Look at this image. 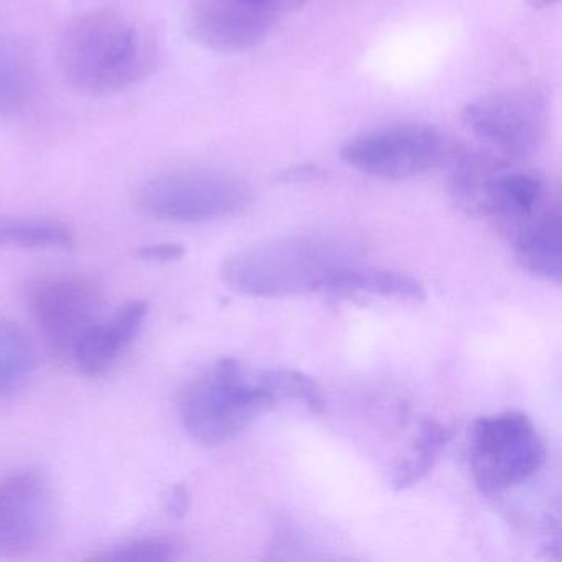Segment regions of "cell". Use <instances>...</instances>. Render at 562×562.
Instances as JSON below:
<instances>
[{
  "mask_svg": "<svg viewBox=\"0 0 562 562\" xmlns=\"http://www.w3.org/2000/svg\"><path fill=\"white\" fill-rule=\"evenodd\" d=\"M558 2L559 0H528V4L531 5L532 9H538V11L552 8V5L558 4Z\"/></svg>",
  "mask_w": 562,
  "mask_h": 562,
  "instance_id": "cb8c5ba5",
  "label": "cell"
},
{
  "mask_svg": "<svg viewBox=\"0 0 562 562\" xmlns=\"http://www.w3.org/2000/svg\"><path fill=\"white\" fill-rule=\"evenodd\" d=\"M27 78L18 61L0 54V113L14 110L24 98Z\"/></svg>",
  "mask_w": 562,
  "mask_h": 562,
  "instance_id": "d6986e66",
  "label": "cell"
},
{
  "mask_svg": "<svg viewBox=\"0 0 562 562\" xmlns=\"http://www.w3.org/2000/svg\"><path fill=\"white\" fill-rule=\"evenodd\" d=\"M55 493L38 469L12 473L0 482V558L27 554L50 538Z\"/></svg>",
  "mask_w": 562,
  "mask_h": 562,
  "instance_id": "9c48e42d",
  "label": "cell"
},
{
  "mask_svg": "<svg viewBox=\"0 0 562 562\" xmlns=\"http://www.w3.org/2000/svg\"><path fill=\"white\" fill-rule=\"evenodd\" d=\"M246 2L278 19L281 14L297 11L307 0H246Z\"/></svg>",
  "mask_w": 562,
  "mask_h": 562,
  "instance_id": "7402d4cb",
  "label": "cell"
},
{
  "mask_svg": "<svg viewBox=\"0 0 562 562\" xmlns=\"http://www.w3.org/2000/svg\"><path fill=\"white\" fill-rule=\"evenodd\" d=\"M276 18L246 0H195L190 31L203 47L220 54H241L258 47Z\"/></svg>",
  "mask_w": 562,
  "mask_h": 562,
  "instance_id": "30bf717a",
  "label": "cell"
},
{
  "mask_svg": "<svg viewBox=\"0 0 562 562\" xmlns=\"http://www.w3.org/2000/svg\"><path fill=\"white\" fill-rule=\"evenodd\" d=\"M147 312L149 304L146 301H133L110 321H98L81 338L71 363L88 376L108 373L121 353L136 340Z\"/></svg>",
  "mask_w": 562,
  "mask_h": 562,
  "instance_id": "8fae6325",
  "label": "cell"
},
{
  "mask_svg": "<svg viewBox=\"0 0 562 562\" xmlns=\"http://www.w3.org/2000/svg\"><path fill=\"white\" fill-rule=\"evenodd\" d=\"M74 246V228L60 220L0 215V248L71 249Z\"/></svg>",
  "mask_w": 562,
  "mask_h": 562,
  "instance_id": "5bb4252c",
  "label": "cell"
},
{
  "mask_svg": "<svg viewBox=\"0 0 562 562\" xmlns=\"http://www.w3.org/2000/svg\"><path fill=\"white\" fill-rule=\"evenodd\" d=\"M103 291L90 276L45 278L32 285L29 307L54 357L71 363L83 335L100 321Z\"/></svg>",
  "mask_w": 562,
  "mask_h": 562,
  "instance_id": "ba28073f",
  "label": "cell"
},
{
  "mask_svg": "<svg viewBox=\"0 0 562 562\" xmlns=\"http://www.w3.org/2000/svg\"><path fill=\"white\" fill-rule=\"evenodd\" d=\"M35 348L25 328L9 317H0V401L9 400L31 380Z\"/></svg>",
  "mask_w": 562,
  "mask_h": 562,
  "instance_id": "9a60e30c",
  "label": "cell"
},
{
  "mask_svg": "<svg viewBox=\"0 0 562 562\" xmlns=\"http://www.w3.org/2000/svg\"><path fill=\"white\" fill-rule=\"evenodd\" d=\"M186 255V248L177 243H159V245H147L137 251V256L149 262H172L179 261Z\"/></svg>",
  "mask_w": 562,
  "mask_h": 562,
  "instance_id": "ffe728a7",
  "label": "cell"
},
{
  "mask_svg": "<svg viewBox=\"0 0 562 562\" xmlns=\"http://www.w3.org/2000/svg\"><path fill=\"white\" fill-rule=\"evenodd\" d=\"M164 508L170 518L182 519L190 508L189 490L183 485L170 486L164 495Z\"/></svg>",
  "mask_w": 562,
  "mask_h": 562,
  "instance_id": "44dd1931",
  "label": "cell"
},
{
  "mask_svg": "<svg viewBox=\"0 0 562 562\" xmlns=\"http://www.w3.org/2000/svg\"><path fill=\"white\" fill-rule=\"evenodd\" d=\"M268 376L279 403L297 401L311 413H324V393L308 374L294 370V368H269Z\"/></svg>",
  "mask_w": 562,
  "mask_h": 562,
  "instance_id": "e0dca14e",
  "label": "cell"
},
{
  "mask_svg": "<svg viewBox=\"0 0 562 562\" xmlns=\"http://www.w3.org/2000/svg\"><path fill=\"white\" fill-rule=\"evenodd\" d=\"M463 124L498 156L519 162L538 154L548 133V101L535 87H513L467 104Z\"/></svg>",
  "mask_w": 562,
  "mask_h": 562,
  "instance_id": "52a82bcc",
  "label": "cell"
},
{
  "mask_svg": "<svg viewBox=\"0 0 562 562\" xmlns=\"http://www.w3.org/2000/svg\"><path fill=\"white\" fill-rule=\"evenodd\" d=\"M279 404L268 370L249 371L222 358L187 387L180 417L187 434L205 447L222 446Z\"/></svg>",
  "mask_w": 562,
  "mask_h": 562,
  "instance_id": "3957f363",
  "label": "cell"
},
{
  "mask_svg": "<svg viewBox=\"0 0 562 562\" xmlns=\"http://www.w3.org/2000/svg\"><path fill=\"white\" fill-rule=\"evenodd\" d=\"M452 436V427L447 426V424L437 419L424 420L419 434L414 440L413 450L394 469L390 485L396 492H401V490L416 485L424 476L429 475L430 470L436 467L442 453L446 452Z\"/></svg>",
  "mask_w": 562,
  "mask_h": 562,
  "instance_id": "2e32d148",
  "label": "cell"
},
{
  "mask_svg": "<svg viewBox=\"0 0 562 562\" xmlns=\"http://www.w3.org/2000/svg\"><path fill=\"white\" fill-rule=\"evenodd\" d=\"M358 248L325 233H299L239 249L222 265L226 288L249 297H291L328 292L335 279L358 265Z\"/></svg>",
  "mask_w": 562,
  "mask_h": 562,
  "instance_id": "6da1fadb",
  "label": "cell"
},
{
  "mask_svg": "<svg viewBox=\"0 0 562 562\" xmlns=\"http://www.w3.org/2000/svg\"><path fill=\"white\" fill-rule=\"evenodd\" d=\"M255 202L243 177L213 167H183L146 177L134 190V203L159 222L210 223L236 218Z\"/></svg>",
  "mask_w": 562,
  "mask_h": 562,
  "instance_id": "277c9868",
  "label": "cell"
},
{
  "mask_svg": "<svg viewBox=\"0 0 562 562\" xmlns=\"http://www.w3.org/2000/svg\"><path fill=\"white\" fill-rule=\"evenodd\" d=\"M179 544L166 538H144L123 542L91 555L90 561L164 562L176 559Z\"/></svg>",
  "mask_w": 562,
  "mask_h": 562,
  "instance_id": "ac0fdd59",
  "label": "cell"
},
{
  "mask_svg": "<svg viewBox=\"0 0 562 562\" xmlns=\"http://www.w3.org/2000/svg\"><path fill=\"white\" fill-rule=\"evenodd\" d=\"M321 176V170L315 169V167L301 166L282 173V180H284V182L285 180H288V182H299V180H314Z\"/></svg>",
  "mask_w": 562,
  "mask_h": 562,
  "instance_id": "603a6c76",
  "label": "cell"
},
{
  "mask_svg": "<svg viewBox=\"0 0 562 562\" xmlns=\"http://www.w3.org/2000/svg\"><path fill=\"white\" fill-rule=\"evenodd\" d=\"M460 150L459 143L439 127L394 123L348 140L341 147V157L364 176L406 180L452 164Z\"/></svg>",
  "mask_w": 562,
  "mask_h": 562,
  "instance_id": "5b68a950",
  "label": "cell"
},
{
  "mask_svg": "<svg viewBox=\"0 0 562 562\" xmlns=\"http://www.w3.org/2000/svg\"><path fill=\"white\" fill-rule=\"evenodd\" d=\"M516 261L536 278L561 282L562 218L559 203L552 202L512 233Z\"/></svg>",
  "mask_w": 562,
  "mask_h": 562,
  "instance_id": "7c38bea8",
  "label": "cell"
},
{
  "mask_svg": "<svg viewBox=\"0 0 562 562\" xmlns=\"http://www.w3.org/2000/svg\"><path fill=\"white\" fill-rule=\"evenodd\" d=\"M156 47L146 29L114 9L75 19L58 45V67L71 90L110 97L143 81Z\"/></svg>",
  "mask_w": 562,
  "mask_h": 562,
  "instance_id": "7a4b0ae2",
  "label": "cell"
},
{
  "mask_svg": "<svg viewBox=\"0 0 562 562\" xmlns=\"http://www.w3.org/2000/svg\"><path fill=\"white\" fill-rule=\"evenodd\" d=\"M546 450L531 417L505 411L480 417L472 427L470 472L483 493H502L536 475Z\"/></svg>",
  "mask_w": 562,
  "mask_h": 562,
  "instance_id": "8992f818",
  "label": "cell"
},
{
  "mask_svg": "<svg viewBox=\"0 0 562 562\" xmlns=\"http://www.w3.org/2000/svg\"><path fill=\"white\" fill-rule=\"evenodd\" d=\"M328 294L348 295L368 294L380 295V297L390 299H409V301H420L426 297V289L423 282L403 272L387 271V269L370 268L361 262L345 269L334 284H331Z\"/></svg>",
  "mask_w": 562,
  "mask_h": 562,
  "instance_id": "4fadbf2b",
  "label": "cell"
}]
</instances>
